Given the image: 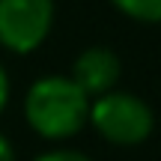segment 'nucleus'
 Returning <instances> with one entry per match:
<instances>
[{
    "label": "nucleus",
    "mask_w": 161,
    "mask_h": 161,
    "mask_svg": "<svg viewBox=\"0 0 161 161\" xmlns=\"http://www.w3.org/2000/svg\"><path fill=\"white\" fill-rule=\"evenodd\" d=\"M33 161H92V158H86L84 152H78V149H51V152H42V155L33 158Z\"/></svg>",
    "instance_id": "nucleus-6"
},
{
    "label": "nucleus",
    "mask_w": 161,
    "mask_h": 161,
    "mask_svg": "<svg viewBox=\"0 0 161 161\" xmlns=\"http://www.w3.org/2000/svg\"><path fill=\"white\" fill-rule=\"evenodd\" d=\"M90 98L69 75H45L24 96V119L45 140H69L86 125Z\"/></svg>",
    "instance_id": "nucleus-1"
},
{
    "label": "nucleus",
    "mask_w": 161,
    "mask_h": 161,
    "mask_svg": "<svg viewBox=\"0 0 161 161\" xmlns=\"http://www.w3.org/2000/svg\"><path fill=\"white\" fill-rule=\"evenodd\" d=\"M6 102H9V78H6V69L0 66V114L6 110Z\"/></svg>",
    "instance_id": "nucleus-7"
},
{
    "label": "nucleus",
    "mask_w": 161,
    "mask_h": 161,
    "mask_svg": "<svg viewBox=\"0 0 161 161\" xmlns=\"http://www.w3.org/2000/svg\"><path fill=\"white\" fill-rule=\"evenodd\" d=\"M0 161H15V152H12V143L6 140V134H0Z\"/></svg>",
    "instance_id": "nucleus-8"
},
{
    "label": "nucleus",
    "mask_w": 161,
    "mask_h": 161,
    "mask_svg": "<svg viewBox=\"0 0 161 161\" xmlns=\"http://www.w3.org/2000/svg\"><path fill=\"white\" fill-rule=\"evenodd\" d=\"M114 9L140 24H161V0H110Z\"/></svg>",
    "instance_id": "nucleus-5"
},
{
    "label": "nucleus",
    "mask_w": 161,
    "mask_h": 161,
    "mask_svg": "<svg viewBox=\"0 0 161 161\" xmlns=\"http://www.w3.org/2000/svg\"><path fill=\"white\" fill-rule=\"evenodd\" d=\"M54 27V0H0V45L12 54H30Z\"/></svg>",
    "instance_id": "nucleus-3"
},
{
    "label": "nucleus",
    "mask_w": 161,
    "mask_h": 161,
    "mask_svg": "<svg viewBox=\"0 0 161 161\" xmlns=\"http://www.w3.org/2000/svg\"><path fill=\"white\" fill-rule=\"evenodd\" d=\"M86 122L108 143L140 146L143 140H149L152 128H155V114H152V108L140 96L110 90L98 98H90Z\"/></svg>",
    "instance_id": "nucleus-2"
},
{
    "label": "nucleus",
    "mask_w": 161,
    "mask_h": 161,
    "mask_svg": "<svg viewBox=\"0 0 161 161\" xmlns=\"http://www.w3.org/2000/svg\"><path fill=\"white\" fill-rule=\"evenodd\" d=\"M119 75H122V63L116 57V51H110L104 45H92L75 57L69 78L80 86V92L86 98H98L116 86Z\"/></svg>",
    "instance_id": "nucleus-4"
}]
</instances>
